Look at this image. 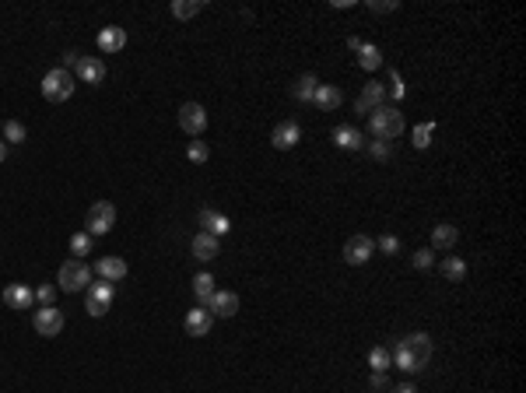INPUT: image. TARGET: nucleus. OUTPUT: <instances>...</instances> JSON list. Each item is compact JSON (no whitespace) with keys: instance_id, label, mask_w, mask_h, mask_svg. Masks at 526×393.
Masks as SVG:
<instances>
[{"instance_id":"nucleus-1","label":"nucleus","mask_w":526,"mask_h":393,"mask_svg":"<svg viewBox=\"0 0 526 393\" xmlns=\"http://www.w3.org/2000/svg\"><path fill=\"white\" fill-rule=\"evenodd\" d=\"M368 131L375 141H397L404 133V113L393 109V106H379L375 113H368Z\"/></svg>"},{"instance_id":"nucleus-2","label":"nucleus","mask_w":526,"mask_h":393,"mask_svg":"<svg viewBox=\"0 0 526 393\" xmlns=\"http://www.w3.org/2000/svg\"><path fill=\"white\" fill-rule=\"evenodd\" d=\"M56 285L64 288V292H71V295H78V292H88V285H91V267L84 260H64L60 263V274H56Z\"/></svg>"},{"instance_id":"nucleus-3","label":"nucleus","mask_w":526,"mask_h":393,"mask_svg":"<svg viewBox=\"0 0 526 393\" xmlns=\"http://www.w3.org/2000/svg\"><path fill=\"white\" fill-rule=\"evenodd\" d=\"M74 71H64V67H53L46 78H42V98L46 102H67L71 95H74Z\"/></svg>"},{"instance_id":"nucleus-4","label":"nucleus","mask_w":526,"mask_h":393,"mask_svg":"<svg viewBox=\"0 0 526 393\" xmlns=\"http://www.w3.org/2000/svg\"><path fill=\"white\" fill-rule=\"evenodd\" d=\"M116 225V208L109 200H98L91 211H88V221H84V232L95 239V235H109Z\"/></svg>"},{"instance_id":"nucleus-5","label":"nucleus","mask_w":526,"mask_h":393,"mask_svg":"<svg viewBox=\"0 0 526 393\" xmlns=\"http://www.w3.org/2000/svg\"><path fill=\"white\" fill-rule=\"evenodd\" d=\"M64 323H67V316H64V309H56V306H42L32 316V327H36L39 337H56L64 330Z\"/></svg>"},{"instance_id":"nucleus-6","label":"nucleus","mask_w":526,"mask_h":393,"mask_svg":"<svg viewBox=\"0 0 526 393\" xmlns=\"http://www.w3.org/2000/svg\"><path fill=\"white\" fill-rule=\"evenodd\" d=\"M393 348L407 351V354H410L421 369H425V365H428V358H432V337H428V334H407V337H400Z\"/></svg>"},{"instance_id":"nucleus-7","label":"nucleus","mask_w":526,"mask_h":393,"mask_svg":"<svg viewBox=\"0 0 526 393\" xmlns=\"http://www.w3.org/2000/svg\"><path fill=\"white\" fill-rule=\"evenodd\" d=\"M179 127L190 133V137H201L207 131V109H203L201 102H186L179 109Z\"/></svg>"},{"instance_id":"nucleus-8","label":"nucleus","mask_w":526,"mask_h":393,"mask_svg":"<svg viewBox=\"0 0 526 393\" xmlns=\"http://www.w3.org/2000/svg\"><path fill=\"white\" fill-rule=\"evenodd\" d=\"M372 253H375V243L368 235H351L344 243V260L351 263V267H365V263L372 260Z\"/></svg>"},{"instance_id":"nucleus-9","label":"nucleus","mask_w":526,"mask_h":393,"mask_svg":"<svg viewBox=\"0 0 526 393\" xmlns=\"http://www.w3.org/2000/svg\"><path fill=\"white\" fill-rule=\"evenodd\" d=\"M74 78L84 85H102L106 81V60L102 56H81V63L74 67Z\"/></svg>"},{"instance_id":"nucleus-10","label":"nucleus","mask_w":526,"mask_h":393,"mask_svg":"<svg viewBox=\"0 0 526 393\" xmlns=\"http://www.w3.org/2000/svg\"><path fill=\"white\" fill-rule=\"evenodd\" d=\"M298 141H302V127H298L295 120H281V123L270 131V144H274L278 151H291Z\"/></svg>"},{"instance_id":"nucleus-11","label":"nucleus","mask_w":526,"mask_h":393,"mask_svg":"<svg viewBox=\"0 0 526 393\" xmlns=\"http://www.w3.org/2000/svg\"><path fill=\"white\" fill-rule=\"evenodd\" d=\"M379 106H386V85L383 81H368L355 102V113H375Z\"/></svg>"},{"instance_id":"nucleus-12","label":"nucleus","mask_w":526,"mask_h":393,"mask_svg":"<svg viewBox=\"0 0 526 393\" xmlns=\"http://www.w3.org/2000/svg\"><path fill=\"white\" fill-rule=\"evenodd\" d=\"M211 327H214V316H211V312H207V309H190V312H186V320H183V330H186V334H190V337H207V334H211Z\"/></svg>"},{"instance_id":"nucleus-13","label":"nucleus","mask_w":526,"mask_h":393,"mask_svg":"<svg viewBox=\"0 0 526 393\" xmlns=\"http://www.w3.org/2000/svg\"><path fill=\"white\" fill-rule=\"evenodd\" d=\"M203 309H207L211 316H225V320H232V316L239 312V295H236V292H214L211 302H207Z\"/></svg>"},{"instance_id":"nucleus-14","label":"nucleus","mask_w":526,"mask_h":393,"mask_svg":"<svg viewBox=\"0 0 526 393\" xmlns=\"http://www.w3.org/2000/svg\"><path fill=\"white\" fill-rule=\"evenodd\" d=\"M333 144L340 151H362L368 141H365V133L358 127H333Z\"/></svg>"},{"instance_id":"nucleus-15","label":"nucleus","mask_w":526,"mask_h":393,"mask_svg":"<svg viewBox=\"0 0 526 393\" xmlns=\"http://www.w3.org/2000/svg\"><path fill=\"white\" fill-rule=\"evenodd\" d=\"M126 260H120V257H102V260L95 263V274L102 277V281H109V285H116V281H123L126 277Z\"/></svg>"},{"instance_id":"nucleus-16","label":"nucleus","mask_w":526,"mask_h":393,"mask_svg":"<svg viewBox=\"0 0 526 393\" xmlns=\"http://www.w3.org/2000/svg\"><path fill=\"white\" fill-rule=\"evenodd\" d=\"M456 243H460V228H456V225L442 221V225H435V228H432V250H439V253H449V250H452Z\"/></svg>"},{"instance_id":"nucleus-17","label":"nucleus","mask_w":526,"mask_h":393,"mask_svg":"<svg viewBox=\"0 0 526 393\" xmlns=\"http://www.w3.org/2000/svg\"><path fill=\"white\" fill-rule=\"evenodd\" d=\"M190 250H193V257H197V260L211 263L214 257H218V253H221V239H214V235H207V232H197Z\"/></svg>"},{"instance_id":"nucleus-18","label":"nucleus","mask_w":526,"mask_h":393,"mask_svg":"<svg viewBox=\"0 0 526 393\" xmlns=\"http://www.w3.org/2000/svg\"><path fill=\"white\" fill-rule=\"evenodd\" d=\"M123 46H126V32H123L120 25H106L102 32H98V49L109 56V53H120Z\"/></svg>"},{"instance_id":"nucleus-19","label":"nucleus","mask_w":526,"mask_h":393,"mask_svg":"<svg viewBox=\"0 0 526 393\" xmlns=\"http://www.w3.org/2000/svg\"><path fill=\"white\" fill-rule=\"evenodd\" d=\"M4 302L11 309H29L36 302V292H32L29 285H7V288H4Z\"/></svg>"},{"instance_id":"nucleus-20","label":"nucleus","mask_w":526,"mask_h":393,"mask_svg":"<svg viewBox=\"0 0 526 393\" xmlns=\"http://www.w3.org/2000/svg\"><path fill=\"white\" fill-rule=\"evenodd\" d=\"M340 98H344V95H340V88L337 85H320L316 88V95H313V106H316L320 113H333V109L340 106Z\"/></svg>"},{"instance_id":"nucleus-21","label":"nucleus","mask_w":526,"mask_h":393,"mask_svg":"<svg viewBox=\"0 0 526 393\" xmlns=\"http://www.w3.org/2000/svg\"><path fill=\"white\" fill-rule=\"evenodd\" d=\"M316 88H320V78H316V74H302V78L291 85V98H295V102H313Z\"/></svg>"},{"instance_id":"nucleus-22","label":"nucleus","mask_w":526,"mask_h":393,"mask_svg":"<svg viewBox=\"0 0 526 393\" xmlns=\"http://www.w3.org/2000/svg\"><path fill=\"white\" fill-rule=\"evenodd\" d=\"M218 292V285H214V274H207V270H201L197 277H193V295H197V302H211V295Z\"/></svg>"},{"instance_id":"nucleus-23","label":"nucleus","mask_w":526,"mask_h":393,"mask_svg":"<svg viewBox=\"0 0 526 393\" xmlns=\"http://www.w3.org/2000/svg\"><path fill=\"white\" fill-rule=\"evenodd\" d=\"M203 11V0H172V18L179 21H190Z\"/></svg>"},{"instance_id":"nucleus-24","label":"nucleus","mask_w":526,"mask_h":393,"mask_svg":"<svg viewBox=\"0 0 526 393\" xmlns=\"http://www.w3.org/2000/svg\"><path fill=\"white\" fill-rule=\"evenodd\" d=\"M358 67H362V71H375V67H383V53H379V46L362 43V49H358Z\"/></svg>"},{"instance_id":"nucleus-25","label":"nucleus","mask_w":526,"mask_h":393,"mask_svg":"<svg viewBox=\"0 0 526 393\" xmlns=\"http://www.w3.org/2000/svg\"><path fill=\"white\" fill-rule=\"evenodd\" d=\"M368 365H372V372H386L390 365H393V354L386 344H375V348L368 351Z\"/></svg>"},{"instance_id":"nucleus-26","label":"nucleus","mask_w":526,"mask_h":393,"mask_svg":"<svg viewBox=\"0 0 526 393\" xmlns=\"http://www.w3.org/2000/svg\"><path fill=\"white\" fill-rule=\"evenodd\" d=\"M439 270H442L445 281H463V277H467V263L460 260V257H452V253H449V257L442 260V267H439Z\"/></svg>"},{"instance_id":"nucleus-27","label":"nucleus","mask_w":526,"mask_h":393,"mask_svg":"<svg viewBox=\"0 0 526 393\" xmlns=\"http://www.w3.org/2000/svg\"><path fill=\"white\" fill-rule=\"evenodd\" d=\"M113 295H116V288L109 285V281H98V285H88V299H98V302H106V306L113 309Z\"/></svg>"},{"instance_id":"nucleus-28","label":"nucleus","mask_w":526,"mask_h":393,"mask_svg":"<svg viewBox=\"0 0 526 393\" xmlns=\"http://www.w3.org/2000/svg\"><path fill=\"white\" fill-rule=\"evenodd\" d=\"M25 137H29V131H25L21 120H7V123H4V141H7V144H21Z\"/></svg>"},{"instance_id":"nucleus-29","label":"nucleus","mask_w":526,"mask_h":393,"mask_svg":"<svg viewBox=\"0 0 526 393\" xmlns=\"http://www.w3.org/2000/svg\"><path fill=\"white\" fill-rule=\"evenodd\" d=\"M201 232L214 235V239H221V235H228V232H232V221L225 218V215H214V218L207 221V228H201Z\"/></svg>"},{"instance_id":"nucleus-30","label":"nucleus","mask_w":526,"mask_h":393,"mask_svg":"<svg viewBox=\"0 0 526 393\" xmlns=\"http://www.w3.org/2000/svg\"><path fill=\"white\" fill-rule=\"evenodd\" d=\"M71 253H74V260H84V257L91 253V235H88V232H78V235L71 239Z\"/></svg>"},{"instance_id":"nucleus-31","label":"nucleus","mask_w":526,"mask_h":393,"mask_svg":"<svg viewBox=\"0 0 526 393\" xmlns=\"http://www.w3.org/2000/svg\"><path fill=\"white\" fill-rule=\"evenodd\" d=\"M368 155H372L375 162H390V158H393V144H390V141H368Z\"/></svg>"},{"instance_id":"nucleus-32","label":"nucleus","mask_w":526,"mask_h":393,"mask_svg":"<svg viewBox=\"0 0 526 393\" xmlns=\"http://www.w3.org/2000/svg\"><path fill=\"white\" fill-rule=\"evenodd\" d=\"M186 158H190V162H197V165H203V162L211 158V151H207V144H203L201 137H193V141H190V148H186Z\"/></svg>"},{"instance_id":"nucleus-33","label":"nucleus","mask_w":526,"mask_h":393,"mask_svg":"<svg viewBox=\"0 0 526 393\" xmlns=\"http://www.w3.org/2000/svg\"><path fill=\"white\" fill-rule=\"evenodd\" d=\"M432 131H435V123H421V127H414V148H418V151H425V148L432 144Z\"/></svg>"},{"instance_id":"nucleus-34","label":"nucleus","mask_w":526,"mask_h":393,"mask_svg":"<svg viewBox=\"0 0 526 393\" xmlns=\"http://www.w3.org/2000/svg\"><path fill=\"white\" fill-rule=\"evenodd\" d=\"M410 263H414V270H432V263H435V250H418V253L410 257Z\"/></svg>"},{"instance_id":"nucleus-35","label":"nucleus","mask_w":526,"mask_h":393,"mask_svg":"<svg viewBox=\"0 0 526 393\" xmlns=\"http://www.w3.org/2000/svg\"><path fill=\"white\" fill-rule=\"evenodd\" d=\"M365 7L375 14H390V11H400V0H365Z\"/></svg>"},{"instance_id":"nucleus-36","label":"nucleus","mask_w":526,"mask_h":393,"mask_svg":"<svg viewBox=\"0 0 526 393\" xmlns=\"http://www.w3.org/2000/svg\"><path fill=\"white\" fill-rule=\"evenodd\" d=\"M375 246H379L383 253H390V257H397V253H400V239H397V235H390V232H386V235H383Z\"/></svg>"},{"instance_id":"nucleus-37","label":"nucleus","mask_w":526,"mask_h":393,"mask_svg":"<svg viewBox=\"0 0 526 393\" xmlns=\"http://www.w3.org/2000/svg\"><path fill=\"white\" fill-rule=\"evenodd\" d=\"M53 299H56V288H53V285H39V288H36V302H39V306H53Z\"/></svg>"},{"instance_id":"nucleus-38","label":"nucleus","mask_w":526,"mask_h":393,"mask_svg":"<svg viewBox=\"0 0 526 393\" xmlns=\"http://www.w3.org/2000/svg\"><path fill=\"white\" fill-rule=\"evenodd\" d=\"M368 387H372V390H390V379H386V372H372Z\"/></svg>"},{"instance_id":"nucleus-39","label":"nucleus","mask_w":526,"mask_h":393,"mask_svg":"<svg viewBox=\"0 0 526 393\" xmlns=\"http://www.w3.org/2000/svg\"><path fill=\"white\" fill-rule=\"evenodd\" d=\"M106 312H109V306H106V302H98V299H88V316H95V320H98V316H106Z\"/></svg>"},{"instance_id":"nucleus-40","label":"nucleus","mask_w":526,"mask_h":393,"mask_svg":"<svg viewBox=\"0 0 526 393\" xmlns=\"http://www.w3.org/2000/svg\"><path fill=\"white\" fill-rule=\"evenodd\" d=\"M390 85H393V98H404V78H400V74H397V71H393V74H390Z\"/></svg>"},{"instance_id":"nucleus-41","label":"nucleus","mask_w":526,"mask_h":393,"mask_svg":"<svg viewBox=\"0 0 526 393\" xmlns=\"http://www.w3.org/2000/svg\"><path fill=\"white\" fill-rule=\"evenodd\" d=\"M78 63H81V53H78V49H67V53H64V71H71V67H78Z\"/></svg>"},{"instance_id":"nucleus-42","label":"nucleus","mask_w":526,"mask_h":393,"mask_svg":"<svg viewBox=\"0 0 526 393\" xmlns=\"http://www.w3.org/2000/svg\"><path fill=\"white\" fill-rule=\"evenodd\" d=\"M390 393H418L414 383H397V387H390Z\"/></svg>"},{"instance_id":"nucleus-43","label":"nucleus","mask_w":526,"mask_h":393,"mask_svg":"<svg viewBox=\"0 0 526 393\" xmlns=\"http://www.w3.org/2000/svg\"><path fill=\"white\" fill-rule=\"evenodd\" d=\"M348 49H355V53H358V49H362V39H358V36H351V39H348Z\"/></svg>"},{"instance_id":"nucleus-44","label":"nucleus","mask_w":526,"mask_h":393,"mask_svg":"<svg viewBox=\"0 0 526 393\" xmlns=\"http://www.w3.org/2000/svg\"><path fill=\"white\" fill-rule=\"evenodd\" d=\"M4 162H7V144L0 141V165H4Z\"/></svg>"},{"instance_id":"nucleus-45","label":"nucleus","mask_w":526,"mask_h":393,"mask_svg":"<svg viewBox=\"0 0 526 393\" xmlns=\"http://www.w3.org/2000/svg\"><path fill=\"white\" fill-rule=\"evenodd\" d=\"M0 131H4V127H0Z\"/></svg>"}]
</instances>
